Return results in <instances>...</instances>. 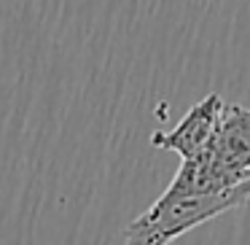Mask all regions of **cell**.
Listing matches in <instances>:
<instances>
[{
	"label": "cell",
	"instance_id": "cell-3",
	"mask_svg": "<svg viewBox=\"0 0 250 245\" xmlns=\"http://www.w3.org/2000/svg\"><path fill=\"white\" fill-rule=\"evenodd\" d=\"M199 154H207L237 175H250V108L223 105L215 132Z\"/></svg>",
	"mask_w": 250,
	"mask_h": 245
},
{
	"label": "cell",
	"instance_id": "cell-1",
	"mask_svg": "<svg viewBox=\"0 0 250 245\" xmlns=\"http://www.w3.org/2000/svg\"><path fill=\"white\" fill-rule=\"evenodd\" d=\"M250 200V183L223 191H191V194H169L164 191L143 216L126 226L124 240L140 245L172 243L180 234L191 232L205 221H212L221 213L242 207Z\"/></svg>",
	"mask_w": 250,
	"mask_h": 245
},
{
	"label": "cell",
	"instance_id": "cell-2",
	"mask_svg": "<svg viewBox=\"0 0 250 245\" xmlns=\"http://www.w3.org/2000/svg\"><path fill=\"white\" fill-rule=\"evenodd\" d=\"M223 105L226 103H223L221 94H207L205 100H199L178 121V127H172L169 132H153L151 146L162 148V151H175V154H180V159H188L194 154H199L210 143L212 132H215L218 119L223 113Z\"/></svg>",
	"mask_w": 250,
	"mask_h": 245
}]
</instances>
